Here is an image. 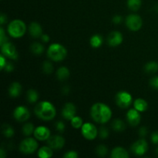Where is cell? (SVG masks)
<instances>
[{
	"instance_id": "17",
	"label": "cell",
	"mask_w": 158,
	"mask_h": 158,
	"mask_svg": "<svg viewBox=\"0 0 158 158\" xmlns=\"http://www.w3.org/2000/svg\"><path fill=\"white\" fill-rule=\"evenodd\" d=\"M29 32L33 38H40L43 35V29L38 23L32 22L29 26Z\"/></svg>"
},
{
	"instance_id": "23",
	"label": "cell",
	"mask_w": 158,
	"mask_h": 158,
	"mask_svg": "<svg viewBox=\"0 0 158 158\" xmlns=\"http://www.w3.org/2000/svg\"><path fill=\"white\" fill-rule=\"evenodd\" d=\"M89 43H90V46L93 48H99L103 44V38L99 34H96L91 37Z\"/></svg>"
},
{
	"instance_id": "16",
	"label": "cell",
	"mask_w": 158,
	"mask_h": 158,
	"mask_svg": "<svg viewBox=\"0 0 158 158\" xmlns=\"http://www.w3.org/2000/svg\"><path fill=\"white\" fill-rule=\"evenodd\" d=\"M123 42V35L118 31H114L108 35L107 43L109 46L115 47L120 45Z\"/></svg>"
},
{
	"instance_id": "26",
	"label": "cell",
	"mask_w": 158,
	"mask_h": 158,
	"mask_svg": "<svg viewBox=\"0 0 158 158\" xmlns=\"http://www.w3.org/2000/svg\"><path fill=\"white\" fill-rule=\"evenodd\" d=\"M31 51L33 54L36 56L41 55L44 51V47L43 45L40 43H33L30 46Z\"/></svg>"
},
{
	"instance_id": "34",
	"label": "cell",
	"mask_w": 158,
	"mask_h": 158,
	"mask_svg": "<svg viewBox=\"0 0 158 158\" xmlns=\"http://www.w3.org/2000/svg\"><path fill=\"white\" fill-rule=\"evenodd\" d=\"M99 135H100V137L102 139H106L109 136V131H108V130L106 127H101L100 128V131H99Z\"/></svg>"
},
{
	"instance_id": "31",
	"label": "cell",
	"mask_w": 158,
	"mask_h": 158,
	"mask_svg": "<svg viewBox=\"0 0 158 158\" xmlns=\"http://www.w3.org/2000/svg\"><path fill=\"white\" fill-rule=\"evenodd\" d=\"M71 121V125L73 128L75 129H81L82 126L83 125V119L80 117H77V116H75Z\"/></svg>"
},
{
	"instance_id": "36",
	"label": "cell",
	"mask_w": 158,
	"mask_h": 158,
	"mask_svg": "<svg viewBox=\"0 0 158 158\" xmlns=\"http://www.w3.org/2000/svg\"><path fill=\"white\" fill-rule=\"evenodd\" d=\"M7 42V37L5 34V31L2 27L0 28V44L2 45L3 43Z\"/></svg>"
},
{
	"instance_id": "3",
	"label": "cell",
	"mask_w": 158,
	"mask_h": 158,
	"mask_svg": "<svg viewBox=\"0 0 158 158\" xmlns=\"http://www.w3.org/2000/svg\"><path fill=\"white\" fill-rule=\"evenodd\" d=\"M47 56L52 61L60 62L65 60L67 56V51L63 45L60 43H52L48 48Z\"/></svg>"
},
{
	"instance_id": "4",
	"label": "cell",
	"mask_w": 158,
	"mask_h": 158,
	"mask_svg": "<svg viewBox=\"0 0 158 158\" xmlns=\"http://www.w3.org/2000/svg\"><path fill=\"white\" fill-rule=\"evenodd\" d=\"M7 31L12 38H21L26 33V26L23 20L14 19L8 25Z\"/></svg>"
},
{
	"instance_id": "25",
	"label": "cell",
	"mask_w": 158,
	"mask_h": 158,
	"mask_svg": "<svg viewBox=\"0 0 158 158\" xmlns=\"http://www.w3.org/2000/svg\"><path fill=\"white\" fill-rule=\"evenodd\" d=\"M26 97H27V100L30 103H34L38 100L39 99V94L35 89H30L28 90L27 95H26Z\"/></svg>"
},
{
	"instance_id": "44",
	"label": "cell",
	"mask_w": 158,
	"mask_h": 158,
	"mask_svg": "<svg viewBox=\"0 0 158 158\" xmlns=\"http://www.w3.org/2000/svg\"><path fill=\"white\" fill-rule=\"evenodd\" d=\"M40 38H41L42 41L44 42V43H48L49 41V40H50V38H49V36L47 34H43Z\"/></svg>"
},
{
	"instance_id": "28",
	"label": "cell",
	"mask_w": 158,
	"mask_h": 158,
	"mask_svg": "<svg viewBox=\"0 0 158 158\" xmlns=\"http://www.w3.org/2000/svg\"><path fill=\"white\" fill-rule=\"evenodd\" d=\"M127 6L134 12L138 11L141 6V0H127Z\"/></svg>"
},
{
	"instance_id": "20",
	"label": "cell",
	"mask_w": 158,
	"mask_h": 158,
	"mask_svg": "<svg viewBox=\"0 0 158 158\" xmlns=\"http://www.w3.org/2000/svg\"><path fill=\"white\" fill-rule=\"evenodd\" d=\"M69 69L66 66H61L56 71V77L60 81H65L69 77Z\"/></svg>"
},
{
	"instance_id": "47",
	"label": "cell",
	"mask_w": 158,
	"mask_h": 158,
	"mask_svg": "<svg viewBox=\"0 0 158 158\" xmlns=\"http://www.w3.org/2000/svg\"><path fill=\"white\" fill-rule=\"evenodd\" d=\"M6 151H4V149L3 148H1V150H0V157L1 158H4L6 157Z\"/></svg>"
},
{
	"instance_id": "37",
	"label": "cell",
	"mask_w": 158,
	"mask_h": 158,
	"mask_svg": "<svg viewBox=\"0 0 158 158\" xmlns=\"http://www.w3.org/2000/svg\"><path fill=\"white\" fill-rule=\"evenodd\" d=\"M56 130L59 131V132L63 133L65 130V124L62 121H58L56 123Z\"/></svg>"
},
{
	"instance_id": "9",
	"label": "cell",
	"mask_w": 158,
	"mask_h": 158,
	"mask_svg": "<svg viewBox=\"0 0 158 158\" xmlns=\"http://www.w3.org/2000/svg\"><path fill=\"white\" fill-rule=\"evenodd\" d=\"M1 50L2 55H4L7 58L15 60L18 58V52H17L15 46L12 43H9V42L3 43L2 45H1Z\"/></svg>"
},
{
	"instance_id": "41",
	"label": "cell",
	"mask_w": 158,
	"mask_h": 158,
	"mask_svg": "<svg viewBox=\"0 0 158 158\" xmlns=\"http://www.w3.org/2000/svg\"><path fill=\"white\" fill-rule=\"evenodd\" d=\"M148 134V129L146 127H142L140 130H139V135L141 137H144Z\"/></svg>"
},
{
	"instance_id": "14",
	"label": "cell",
	"mask_w": 158,
	"mask_h": 158,
	"mask_svg": "<svg viewBox=\"0 0 158 158\" xmlns=\"http://www.w3.org/2000/svg\"><path fill=\"white\" fill-rule=\"evenodd\" d=\"M33 134L36 140H40V141L47 140L50 137V131L46 127L39 126L36 128H35Z\"/></svg>"
},
{
	"instance_id": "13",
	"label": "cell",
	"mask_w": 158,
	"mask_h": 158,
	"mask_svg": "<svg viewBox=\"0 0 158 158\" xmlns=\"http://www.w3.org/2000/svg\"><path fill=\"white\" fill-rule=\"evenodd\" d=\"M141 117L140 115V112L134 108L130 109L127 113V120L129 124L132 127H136L140 123Z\"/></svg>"
},
{
	"instance_id": "39",
	"label": "cell",
	"mask_w": 158,
	"mask_h": 158,
	"mask_svg": "<svg viewBox=\"0 0 158 158\" xmlns=\"http://www.w3.org/2000/svg\"><path fill=\"white\" fill-rule=\"evenodd\" d=\"M4 69H5V71H6V72H7V73L12 72V71H13V69H14L13 65H12V63H6V66H5V67H4Z\"/></svg>"
},
{
	"instance_id": "33",
	"label": "cell",
	"mask_w": 158,
	"mask_h": 158,
	"mask_svg": "<svg viewBox=\"0 0 158 158\" xmlns=\"http://www.w3.org/2000/svg\"><path fill=\"white\" fill-rule=\"evenodd\" d=\"M96 153L100 157H105L108 153V149L105 145H99L97 148H96Z\"/></svg>"
},
{
	"instance_id": "40",
	"label": "cell",
	"mask_w": 158,
	"mask_h": 158,
	"mask_svg": "<svg viewBox=\"0 0 158 158\" xmlns=\"http://www.w3.org/2000/svg\"><path fill=\"white\" fill-rule=\"evenodd\" d=\"M151 141L154 144H158V131L153 133L151 135Z\"/></svg>"
},
{
	"instance_id": "35",
	"label": "cell",
	"mask_w": 158,
	"mask_h": 158,
	"mask_svg": "<svg viewBox=\"0 0 158 158\" xmlns=\"http://www.w3.org/2000/svg\"><path fill=\"white\" fill-rule=\"evenodd\" d=\"M63 157L65 158H77L78 157V154L75 151H69L66 152Z\"/></svg>"
},
{
	"instance_id": "48",
	"label": "cell",
	"mask_w": 158,
	"mask_h": 158,
	"mask_svg": "<svg viewBox=\"0 0 158 158\" xmlns=\"http://www.w3.org/2000/svg\"><path fill=\"white\" fill-rule=\"evenodd\" d=\"M155 9H156V11H157V12H158V5L155 7Z\"/></svg>"
},
{
	"instance_id": "11",
	"label": "cell",
	"mask_w": 158,
	"mask_h": 158,
	"mask_svg": "<svg viewBox=\"0 0 158 158\" xmlns=\"http://www.w3.org/2000/svg\"><path fill=\"white\" fill-rule=\"evenodd\" d=\"M13 117L17 121L25 122L30 117V113L27 107L24 106H18L13 111Z\"/></svg>"
},
{
	"instance_id": "42",
	"label": "cell",
	"mask_w": 158,
	"mask_h": 158,
	"mask_svg": "<svg viewBox=\"0 0 158 158\" xmlns=\"http://www.w3.org/2000/svg\"><path fill=\"white\" fill-rule=\"evenodd\" d=\"M122 19H123V18H122L121 15H117L113 18V22H114V24H120L122 22Z\"/></svg>"
},
{
	"instance_id": "8",
	"label": "cell",
	"mask_w": 158,
	"mask_h": 158,
	"mask_svg": "<svg viewBox=\"0 0 158 158\" xmlns=\"http://www.w3.org/2000/svg\"><path fill=\"white\" fill-rule=\"evenodd\" d=\"M82 135L88 140H93L98 135V130L91 123H85L81 127Z\"/></svg>"
},
{
	"instance_id": "29",
	"label": "cell",
	"mask_w": 158,
	"mask_h": 158,
	"mask_svg": "<svg viewBox=\"0 0 158 158\" xmlns=\"http://www.w3.org/2000/svg\"><path fill=\"white\" fill-rule=\"evenodd\" d=\"M35 131L34 125L31 123H27L23 127V134L26 137H29L31 134H32Z\"/></svg>"
},
{
	"instance_id": "27",
	"label": "cell",
	"mask_w": 158,
	"mask_h": 158,
	"mask_svg": "<svg viewBox=\"0 0 158 158\" xmlns=\"http://www.w3.org/2000/svg\"><path fill=\"white\" fill-rule=\"evenodd\" d=\"M158 70V63L156 62H150L144 66V71L147 73H154Z\"/></svg>"
},
{
	"instance_id": "21",
	"label": "cell",
	"mask_w": 158,
	"mask_h": 158,
	"mask_svg": "<svg viewBox=\"0 0 158 158\" xmlns=\"http://www.w3.org/2000/svg\"><path fill=\"white\" fill-rule=\"evenodd\" d=\"M49 146H43L39 150L38 156L40 158H50L52 157L53 151Z\"/></svg>"
},
{
	"instance_id": "2",
	"label": "cell",
	"mask_w": 158,
	"mask_h": 158,
	"mask_svg": "<svg viewBox=\"0 0 158 158\" xmlns=\"http://www.w3.org/2000/svg\"><path fill=\"white\" fill-rule=\"evenodd\" d=\"M35 114L45 121L53 120L56 115V110L52 103L49 101H41L37 103L34 109Z\"/></svg>"
},
{
	"instance_id": "6",
	"label": "cell",
	"mask_w": 158,
	"mask_h": 158,
	"mask_svg": "<svg viewBox=\"0 0 158 158\" xmlns=\"http://www.w3.org/2000/svg\"><path fill=\"white\" fill-rule=\"evenodd\" d=\"M115 100L116 103L119 107L125 109L131 106L132 103V96L127 91H120L116 95Z\"/></svg>"
},
{
	"instance_id": "46",
	"label": "cell",
	"mask_w": 158,
	"mask_h": 158,
	"mask_svg": "<svg viewBox=\"0 0 158 158\" xmlns=\"http://www.w3.org/2000/svg\"><path fill=\"white\" fill-rule=\"evenodd\" d=\"M63 94H68L69 92V88L68 86H65V87L63 88V90H62Z\"/></svg>"
},
{
	"instance_id": "22",
	"label": "cell",
	"mask_w": 158,
	"mask_h": 158,
	"mask_svg": "<svg viewBox=\"0 0 158 158\" xmlns=\"http://www.w3.org/2000/svg\"><path fill=\"white\" fill-rule=\"evenodd\" d=\"M134 108H135L137 110H138L139 112H144L148 110V104L147 103V101L143 99L138 98L134 101Z\"/></svg>"
},
{
	"instance_id": "38",
	"label": "cell",
	"mask_w": 158,
	"mask_h": 158,
	"mask_svg": "<svg viewBox=\"0 0 158 158\" xmlns=\"http://www.w3.org/2000/svg\"><path fill=\"white\" fill-rule=\"evenodd\" d=\"M150 84L154 89H158V77H154L150 80Z\"/></svg>"
},
{
	"instance_id": "19",
	"label": "cell",
	"mask_w": 158,
	"mask_h": 158,
	"mask_svg": "<svg viewBox=\"0 0 158 158\" xmlns=\"http://www.w3.org/2000/svg\"><path fill=\"white\" fill-rule=\"evenodd\" d=\"M110 156L112 158H128L129 154L124 148L121 147H117L113 149Z\"/></svg>"
},
{
	"instance_id": "5",
	"label": "cell",
	"mask_w": 158,
	"mask_h": 158,
	"mask_svg": "<svg viewBox=\"0 0 158 158\" xmlns=\"http://www.w3.org/2000/svg\"><path fill=\"white\" fill-rule=\"evenodd\" d=\"M38 148V143L36 140L32 137H28L21 142L19 145V150L23 154H31L35 152Z\"/></svg>"
},
{
	"instance_id": "1",
	"label": "cell",
	"mask_w": 158,
	"mask_h": 158,
	"mask_svg": "<svg viewBox=\"0 0 158 158\" xmlns=\"http://www.w3.org/2000/svg\"><path fill=\"white\" fill-rule=\"evenodd\" d=\"M90 115L94 121L103 124L111 119L112 111L107 105L103 103H96L91 107Z\"/></svg>"
},
{
	"instance_id": "18",
	"label": "cell",
	"mask_w": 158,
	"mask_h": 158,
	"mask_svg": "<svg viewBox=\"0 0 158 158\" xmlns=\"http://www.w3.org/2000/svg\"><path fill=\"white\" fill-rule=\"evenodd\" d=\"M22 86L18 82H14L9 88V94L12 98H16L21 94Z\"/></svg>"
},
{
	"instance_id": "15",
	"label": "cell",
	"mask_w": 158,
	"mask_h": 158,
	"mask_svg": "<svg viewBox=\"0 0 158 158\" xmlns=\"http://www.w3.org/2000/svg\"><path fill=\"white\" fill-rule=\"evenodd\" d=\"M77 109L73 103H66L62 110V116L66 120H71L76 116Z\"/></svg>"
},
{
	"instance_id": "43",
	"label": "cell",
	"mask_w": 158,
	"mask_h": 158,
	"mask_svg": "<svg viewBox=\"0 0 158 158\" xmlns=\"http://www.w3.org/2000/svg\"><path fill=\"white\" fill-rule=\"evenodd\" d=\"M0 62H1V66H0V67H1V69H4L5 66H6V63H7V62H6V56H5L4 55H2V54L0 56Z\"/></svg>"
},
{
	"instance_id": "32",
	"label": "cell",
	"mask_w": 158,
	"mask_h": 158,
	"mask_svg": "<svg viewBox=\"0 0 158 158\" xmlns=\"http://www.w3.org/2000/svg\"><path fill=\"white\" fill-rule=\"evenodd\" d=\"M43 71L46 74H51L53 71V66L49 61H45L43 63Z\"/></svg>"
},
{
	"instance_id": "24",
	"label": "cell",
	"mask_w": 158,
	"mask_h": 158,
	"mask_svg": "<svg viewBox=\"0 0 158 158\" xmlns=\"http://www.w3.org/2000/svg\"><path fill=\"white\" fill-rule=\"evenodd\" d=\"M112 128L115 131H124L125 128H126V124H125L124 122L123 121L120 119H116L113 121L112 123Z\"/></svg>"
},
{
	"instance_id": "10",
	"label": "cell",
	"mask_w": 158,
	"mask_h": 158,
	"mask_svg": "<svg viewBox=\"0 0 158 158\" xmlns=\"http://www.w3.org/2000/svg\"><path fill=\"white\" fill-rule=\"evenodd\" d=\"M148 150V144L144 139H140L134 142L131 146V151L137 156H143Z\"/></svg>"
},
{
	"instance_id": "7",
	"label": "cell",
	"mask_w": 158,
	"mask_h": 158,
	"mask_svg": "<svg viewBox=\"0 0 158 158\" xmlns=\"http://www.w3.org/2000/svg\"><path fill=\"white\" fill-rule=\"evenodd\" d=\"M126 25L130 30L137 32L143 26V20L139 15L131 14L126 18Z\"/></svg>"
},
{
	"instance_id": "49",
	"label": "cell",
	"mask_w": 158,
	"mask_h": 158,
	"mask_svg": "<svg viewBox=\"0 0 158 158\" xmlns=\"http://www.w3.org/2000/svg\"><path fill=\"white\" fill-rule=\"evenodd\" d=\"M156 152H157V155H158V148H157V150H156Z\"/></svg>"
},
{
	"instance_id": "30",
	"label": "cell",
	"mask_w": 158,
	"mask_h": 158,
	"mask_svg": "<svg viewBox=\"0 0 158 158\" xmlns=\"http://www.w3.org/2000/svg\"><path fill=\"white\" fill-rule=\"evenodd\" d=\"M14 130L10 125L9 124H4L2 126V134L6 137L10 138V137H13L14 135Z\"/></svg>"
},
{
	"instance_id": "12",
	"label": "cell",
	"mask_w": 158,
	"mask_h": 158,
	"mask_svg": "<svg viewBox=\"0 0 158 158\" xmlns=\"http://www.w3.org/2000/svg\"><path fill=\"white\" fill-rule=\"evenodd\" d=\"M48 146L53 150H60L63 148L65 144V139L62 136L54 135L49 137L47 140Z\"/></svg>"
},
{
	"instance_id": "45",
	"label": "cell",
	"mask_w": 158,
	"mask_h": 158,
	"mask_svg": "<svg viewBox=\"0 0 158 158\" xmlns=\"http://www.w3.org/2000/svg\"><path fill=\"white\" fill-rule=\"evenodd\" d=\"M0 20H1V25L2 26L5 23H6L7 21V18H6V15L5 14H1V16H0Z\"/></svg>"
}]
</instances>
